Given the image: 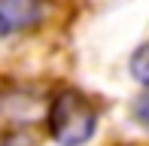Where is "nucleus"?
I'll return each instance as SVG.
<instances>
[{
	"mask_svg": "<svg viewBox=\"0 0 149 146\" xmlns=\"http://www.w3.org/2000/svg\"><path fill=\"white\" fill-rule=\"evenodd\" d=\"M97 110L79 91H61L49 107V131L61 146H82L94 137Z\"/></svg>",
	"mask_w": 149,
	"mask_h": 146,
	"instance_id": "1",
	"label": "nucleus"
},
{
	"mask_svg": "<svg viewBox=\"0 0 149 146\" xmlns=\"http://www.w3.org/2000/svg\"><path fill=\"white\" fill-rule=\"evenodd\" d=\"M131 76L137 79V82L149 85V43H143V46L131 55Z\"/></svg>",
	"mask_w": 149,
	"mask_h": 146,
	"instance_id": "2",
	"label": "nucleus"
},
{
	"mask_svg": "<svg viewBox=\"0 0 149 146\" xmlns=\"http://www.w3.org/2000/svg\"><path fill=\"white\" fill-rule=\"evenodd\" d=\"M134 116H137V122L143 125V128H149V91H143V95L137 97V104H134Z\"/></svg>",
	"mask_w": 149,
	"mask_h": 146,
	"instance_id": "3",
	"label": "nucleus"
},
{
	"mask_svg": "<svg viewBox=\"0 0 149 146\" xmlns=\"http://www.w3.org/2000/svg\"><path fill=\"white\" fill-rule=\"evenodd\" d=\"M9 31H12V24H9V18H6L3 6H0V37H3V34H9Z\"/></svg>",
	"mask_w": 149,
	"mask_h": 146,
	"instance_id": "4",
	"label": "nucleus"
}]
</instances>
